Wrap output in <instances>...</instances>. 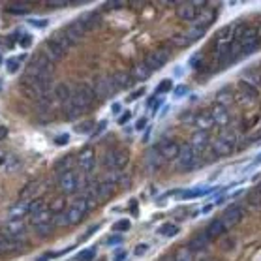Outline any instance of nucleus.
<instances>
[{"instance_id":"nucleus-1","label":"nucleus","mask_w":261,"mask_h":261,"mask_svg":"<svg viewBox=\"0 0 261 261\" xmlns=\"http://www.w3.org/2000/svg\"><path fill=\"white\" fill-rule=\"evenodd\" d=\"M96 94H94L92 87L88 85H79L77 88H74L72 98L64 103V115L68 119H77L81 115H85L90 109V103L94 101Z\"/></svg>"},{"instance_id":"nucleus-2","label":"nucleus","mask_w":261,"mask_h":261,"mask_svg":"<svg viewBox=\"0 0 261 261\" xmlns=\"http://www.w3.org/2000/svg\"><path fill=\"white\" fill-rule=\"evenodd\" d=\"M92 205V199L81 195L79 199H75L68 208L57 211V226H74V224L81 222L88 215V211H90Z\"/></svg>"},{"instance_id":"nucleus-3","label":"nucleus","mask_w":261,"mask_h":261,"mask_svg":"<svg viewBox=\"0 0 261 261\" xmlns=\"http://www.w3.org/2000/svg\"><path fill=\"white\" fill-rule=\"evenodd\" d=\"M30 222H32L34 231L38 235H41V237H45V235L51 233L55 229V226H57V211L43 205L40 211H36V213L30 216Z\"/></svg>"},{"instance_id":"nucleus-4","label":"nucleus","mask_w":261,"mask_h":261,"mask_svg":"<svg viewBox=\"0 0 261 261\" xmlns=\"http://www.w3.org/2000/svg\"><path fill=\"white\" fill-rule=\"evenodd\" d=\"M201 164H203L201 154H197L194 148L188 145V147L181 148V154H179V158H177V171H181V173L194 171V169L199 168Z\"/></svg>"},{"instance_id":"nucleus-5","label":"nucleus","mask_w":261,"mask_h":261,"mask_svg":"<svg viewBox=\"0 0 261 261\" xmlns=\"http://www.w3.org/2000/svg\"><path fill=\"white\" fill-rule=\"evenodd\" d=\"M235 147H237V132L226 130L213 143V152H215V156H228L233 152Z\"/></svg>"},{"instance_id":"nucleus-6","label":"nucleus","mask_w":261,"mask_h":261,"mask_svg":"<svg viewBox=\"0 0 261 261\" xmlns=\"http://www.w3.org/2000/svg\"><path fill=\"white\" fill-rule=\"evenodd\" d=\"M81 184H83L81 173L74 168L59 175V181H57V186L61 188V192H64V194H75V192H79Z\"/></svg>"},{"instance_id":"nucleus-7","label":"nucleus","mask_w":261,"mask_h":261,"mask_svg":"<svg viewBox=\"0 0 261 261\" xmlns=\"http://www.w3.org/2000/svg\"><path fill=\"white\" fill-rule=\"evenodd\" d=\"M128 158L130 156H128L126 150H121V148L108 150L106 156H103V168L109 169V171H119V169H122L128 164Z\"/></svg>"},{"instance_id":"nucleus-8","label":"nucleus","mask_w":261,"mask_h":261,"mask_svg":"<svg viewBox=\"0 0 261 261\" xmlns=\"http://www.w3.org/2000/svg\"><path fill=\"white\" fill-rule=\"evenodd\" d=\"M169 59H171V51H169L168 47H158L156 51H150L143 62L150 68V72H154V70H160V68L166 66Z\"/></svg>"},{"instance_id":"nucleus-9","label":"nucleus","mask_w":261,"mask_h":261,"mask_svg":"<svg viewBox=\"0 0 261 261\" xmlns=\"http://www.w3.org/2000/svg\"><path fill=\"white\" fill-rule=\"evenodd\" d=\"M92 90L96 94V98H108L111 94L117 92V87H115L113 75H98L94 79Z\"/></svg>"},{"instance_id":"nucleus-10","label":"nucleus","mask_w":261,"mask_h":261,"mask_svg":"<svg viewBox=\"0 0 261 261\" xmlns=\"http://www.w3.org/2000/svg\"><path fill=\"white\" fill-rule=\"evenodd\" d=\"M181 145L173 139H162L154 152L160 156V160H177L181 154Z\"/></svg>"},{"instance_id":"nucleus-11","label":"nucleus","mask_w":261,"mask_h":261,"mask_svg":"<svg viewBox=\"0 0 261 261\" xmlns=\"http://www.w3.org/2000/svg\"><path fill=\"white\" fill-rule=\"evenodd\" d=\"M25 244H27V242L15 239L8 229H0V254L15 252V250H19V248L25 246Z\"/></svg>"},{"instance_id":"nucleus-12","label":"nucleus","mask_w":261,"mask_h":261,"mask_svg":"<svg viewBox=\"0 0 261 261\" xmlns=\"http://www.w3.org/2000/svg\"><path fill=\"white\" fill-rule=\"evenodd\" d=\"M242 218H244V207H242V205H231V207L226 208L220 216V220L224 222V226H226L228 229H231L233 226H237Z\"/></svg>"},{"instance_id":"nucleus-13","label":"nucleus","mask_w":261,"mask_h":261,"mask_svg":"<svg viewBox=\"0 0 261 261\" xmlns=\"http://www.w3.org/2000/svg\"><path fill=\"white\" fill-rule=\"evenodd\" d=\"M28 215H30V201L21 199L17 205H14V207L10 208L8 218H10V222H23Z\"/></svg>"},{"instance_id":"nucleus-14","label":"nucleus","mask_w":261,"mask_h":261,"mask_svg":"<svg viewBox=\"0 0 261 261\" xmlns=\"http://www.w3.org/2000/svg\"><path fill=\"white\" fill-rule=\"evenodd\" d=\"M77 166L83 173H90L96 166V154H94L92 148H83L77 156Z\"/></svg>"},{"instance_id":"nucleus-15","label":"nucleus","mask_w":261,"mask_h":261,"mask_svg":"<svg viewBox=\"0 0 261 261\" xmlns=\"http://www.w3.org/2000/svg\"><path fill=\"white\" fill-rule=\"evenodd\" d=\"M237 96L241 98L242 101H246V103H252L259 98V90L252 85H248L246 81H241L239 85H237Z\"/></svg>"},{"instance_id":"nucleus-16","label":"nucleus","mask_w":261,"mask_h":261,"mask_svg":"<svg viewBox=\"0 0 261 261\" xmlns=\"http://www.w3.org/2000/svg\"><path fill=\"white\" fill-rule=\"evenodd\" d=\"M177 15L182 21H195L199 17V4H192V2L181 4V6L177 8Z\"/></svg>"},{"instance_id":"nucleus-17","label":"nucleus","mask_w":261,"mask_h":261,"mask_svg":"<svg viewBox=\"0 0 261 261\" xmlns=\"http://www.w3.org/2000/svg\"><path fill=\"white\" fill-rule=\"evenodd\" d=\"M43 55H45L47 59H49V61H51V62L55 64V62H59V61L62 59V57L66 55V49H64L62 45H59V43H57L55 40H49V41L45 43Z\"/></svg>"},{"instance_id":"nucleus-18","label":"nucleus","mask_w":261,"mask_h":261,"mask_svg":"<svg viewBox=\"0 0 261 261\" xmlns=\"http://www.w3.org/2000/svg\"><path fill=\"white\" fill-rule=\"evenodd\" d=\"M211 241H213V239H211V237L207 235V231L203 229V231L195 233L194 237L190 239V244H188V248H190V250H192V252L195 254V252H201V250H205V248H207L208 244H211Z\"/></svg>"},{"instance_id":"nucleus-19","label":"nucleus","mask_w":261,"mask_h":261,"mask_svg":"<svg viewBox=\"0 0 261 261\" xmlns=\"http://www.w3.org/2000/svg\"><path fill=\"white\" fill-rule=\"evenodd\" d=\"M98 21H100V14H96V12H88V14L81 15L75 23L79 25V28L83 30V32L87 34L88 30H92V28L96 27V23H98Z\"/></svg>"},{"instance_id":"nucleus-20","label":"nucleus","mask_w":261,"mask_h":261,"mask_svg":"<svg viewBox=\"0 0 261 261\" xmlns=\"http://www.w3.org/2000/svg\"><path fill=\"white\" fill-rule=\"evenodd\" d=\"M211 111V117H213V122H215L216 126H226L229 122V111L228 108H222V106H213V108L208 109Z\"/></svg>"},{"instance_id":"nucleus-21","label":"nucleus","mask_w":261,"mask_h":261,"mask_svg":"<svg viewBox=\"0 0 261 261\" xmlns=\"http://www.w3.org/2000/svg\"><path fill=\"white\" fill-rule=\"evenodd\" d=\"M190 147L194 148L197 154H203L208 147V135L207 132H197V134L192 135V141H190Z\"/></svg>"},{"instance_id":"nucleus-22","label":"nucleus","mask_w":261,"mask_h":261,"mask_svg":"<svg viewBox=\"0 0 261 261\" xmlns=\"http://www.w3.org/2000/svg\"><path fill=\"white\" fill-rule=\"evenodd\" d=\"M72 94H74V88L70 87L68 83H61V85H57V87L53 88L55 100L59 101V103H62V106L72 98Z\"/></svg>"},{"instance_id":"nucleus-23","label":"nucleus","mask_w":261,"mask_h":261,"mask_svg":"<svg viewBox=\"0 0 261 261\" xmlns=\"http://www.w3.org/2000/svg\"><path fill=\"white\" fill-rule=\"evenodd\" d=\"M205 231H207V235L215 241V239H218V237H222V235L228 231V228L224 226V222L220 220V218H216V220H213L211 224H208L207 228H205Z\"/></svg>"},{"instance_id":"nucleus-24","label":"nucleus","mask_w":261,"mask_h":261,"mask_svg":"<svg viewBox=\"0 0 261 261\" xmlns=\"http://www.w3.org/2000/svg\"><path fill=\"white\" fill-rule=\"evenodd\" d=\"M113 81H115V87L117 90H122V88H128L134 85V77L130 72H117L113 75Z\"/></svg>"},{"instance_id":"nucleus-25","label":"nucleus","mask_w":261,"mask_h":261,"mask_svg":"<svg viewBox=\"0 0 261 261\" xmlns=\"http://www.w3.org/2000/svg\"><path fill=\"white\" fill-rule=\"evenodd\" d=\"M194 124L199 128V132H205V130H208L211 126H215L213 117H211V111H201L199 115H195V117H194Z\"/></svg>"},{"instance_id":"nucleus-26","label":"nucleus","mask_w":261,"mask_h":261,"mask_svg":"<svg viewBox=\"0 0 261 261\" xmlns=\"http://www.w3.org/2000/svg\"><path fill=\"white\" fill-rule=\"evenodd\" d=\"M130 74H132L134 81H145V79H148V77H150V74H152V72H150V68H148L145 62H137V64L132 68V72H130Z\"/></svg>"},{"instance_id":"nucleus-27","label":"nucleus","mask_w":261,"mask_h":261,"mask_svg":"<svg viewBox=\"0 0 261 261\" xmlns=\"http://www.w3.org/2000/svg\"><path fill=\"white\" fill-rule=\"evenodd\" d=\"M246 205L250 208H261V184L254 186L246 195Z\"/></svg>"},{"instance_id":"nucleus-28","label":"nucleus","mask_w":261,"mask_h":261,"mask_svg":"<svg viewBox=\"0 0 261 261\" xmlns=\"http://www.w3.org/2000/svg\"><path fill=\"white\" fill-rule=\"evenodd\" d=\"M231 101H233V92L231 90H220L215 98V103L216 106H222V108L231 106Z\"/></svg>"},{"instance_id":"nucleus-29","label":"nucleus","mask_w":261,"mask_h":261,"mask_svg":"<svg viewBox=\"0 0 261 261\" xmlns=\"http://www.w3.org/2000/svg\"><path fill=\"white\" fill-rule=\"evenodd\" d=\"M194 257H195V255H194V252H192L190 248L182 246V248H179V250L175 252L171 259H173V261H194Z\"/></svg>"},{"instance_id":"nucleus-30","label":"nucleus","mask_w":261,"mask_h":261,"mask_svg":"<svg viewBox=\"0 0 261 261\" xmlns=\"http://www.w3.org/2000/svg\"><path fill=\"white\" fill-rule=\"evenodd\" d=\"M248 85H252V87L259 88L261 87V75L255 72V70H248V72H244V79Z\"/></svg>"},{"instance_id":"nucleus-31","label":"nucleus","mask_w":261,"mask_h":261,"mask_svg":"<svg viewBox=\"0 0 261 261\" xmlns=\"http://www.w3.org/2000/svg\"><path fill=\"white\" fill-rule=\"evenodd\" d=\"M171 43L177 47H186L192 43V38L188 36V32H181V34H175L173 38H171Z\"/></svg>"},{"instance_id":"nucleus-32","label":"nucleus","mask_w":261,"mask_h":261,"mask_svg":"<svg viewBox=\"0 0 261 261\" xmlns=\"http://www.w3.org/2000/svg\"><path fill=\"white\" fill-rule=\"evenodd\" d=\"M72 162H74V158H72V156H66V158H62V160L57 162V168H55L57 175L64 173V171H68V169H72Z\"/></svg>"},{"instance_id":"nucleus-33","label":"nucleus","mask_w":261,"mask_h":261,"mask_svg":"<svg viewBox=\"0 0 261 261\" xmlns=\"http://www.w3.org/2000/svg\"><path fill=\"white\" fill-rule=\"evenodd\" d=\"M21 61H25V57H14V59H8L6 61V70L10 74H15L21 66Z\"/></svg>"},{"instance_id":"nucleus-34","label":"nucleus","mask_w":261,"mask_h":261,"mask_svg":"<svg viewBox=\"0 0 261 261\" xmlns=\"http://www.w3.org/2000/svg\"><path fill=\"white\" fill-rule=\"evenodd\" d=\"M6 12L14 15H23L28 14V6H25V4H10V6H6Z\"/></svg>"},{"instance_id":"nucleus-35","label":"nucleus","mask_w":261,"mask_h":261,"mask_svg":"<svg viewBox=\"0 0 261 261\" xmlns=\"http://www.w3.org/2000/svg\"><path fill=\"white\" fill-rule=\"evenodd\" d=\"M179 231H181V229H179V226H175V224H166L164 228L158 229V233H160V235H168V237H173V235H177Z\"/></svg>"},{"instance_id":"nucleus-36","label":"nucleus","mask_w":261,"mask_h":261,"mask_svg":"<svg viewBox=\"0 0 261 261\" xmlns=\"http://www.w3.org/2000/svg\"><path fill=\"white\" fill-rule=\"evenodd\" d=\"M94 257H96V248H87L79 254L77 261H92Z\"/></svg>"},{"instance_id":"nucleus-37","label":"nucleus","mask_w":261,"mask_h":261,"mask_svg":"<svg viewBox=\"0 0 261 261\" xmlns=\"http://www.w3.org/2000/svg\"><path fill=\"white\" fill-rule=\"evenodd\" d=\"M4 168H6L8 171H14V169L19 168V160H17L15 156H6V158H4Z\"/></svg>"},{"instance_id":"nucleus-38","label":"nucleus","mask_w":261,"mask_h":261,"mask_svg":"<svg viewBox=\"0 0 261 261\" xmlns=\"http://www.w3.org/2000/svg\"><path fill=\"white\" fill-rule=\"evenodd\" d=\"M171 87H173V83H171V79H164L158 85V88H156V92L158 94H164V92H168V90H171Z\"/></svg>"},{"instance_id":"nucleus-39","label":"nucleus","mask_w":261,"mask_h":261,"mask_svg":"<svg viewBox=\"0 0 261 261\" xmlns=\"http://www.w3.org/2000/svg\"><path fill=\"white\" fill-rule=\"evenodd\" d=\"M130 226H132V224H130V220H126V218H124V220L117 222V224L113 226V229H115V231H128V229H130Z\"/></svg>"},{"instance_id":"nucleus-40","label":"nucleus","mask_w":261,"mask_h":261,"mask_svg":"<svg viewBox=\"0 0 261 261\" xmlns=\"http://www.w3.org/2000/svg\"><path fill=\"white\" fill-rule=\"evenodd\" d=\"M121 242H122L121 235H113V237H109L108 241H106V244H109V246H117V244H121Z\"/></svg>"},{"instance_id":"nucleus-41","label":"nucleus","mask_w":261,"mask_h":261,"mask_svg":"<svg viewBox=\"0 0 261 261\" xmlns=\"http://www.w3.org/2000/svg\"><path fill=\"white\" fill-rule=\"evenodd\" d=\"M147 250H148V244H137L135 246V255H143V254H147Z\"/></svg>"},{"instance_id":"nucleus-42","label":"nucleus","mask_w":261,"mask_h":261,"mask_svg":"<svg viewBox=\"0 0 261 261\" xmlns=\"http://www.w3.org/2000/svg\"><path fill=\"white\" fill-rule=\"evenodd\" d=\"M30 41H32V38H30L28 34H25V36H21V38H19V43L23 47H30Z\"/></svg>"},{"instance_id":"nucleus-43","label":"nucleus","mask_w":261,"mask_h":261,"mask_svg":"<svg viewBox=\"0 0 261 261\" xmlns=\"http://www.w3.org/2000/svg\"><path fill=\"white\" fill-rule=\"evenodd\" d=\"M68 141H70V135H68V134H61V137H57V139H55V143H57V145H66Z\"/></svg>"},{"instance_id":"nucleus-44","label":"nucleus","mask_w":261,"mask_h":261,"mask_svg":"<svg viewBox=\"0 0 261 261\" xmlns=\"http://www.w3.org/2000/svg\"><path fill=\"white\" fill-rule=\"evenodd\" d=\"M128 257V252H124V250H121V252H117L113 257V261H126Z\"/></svg>"},{"instance_id":"nucleus-45","label":"nucleus","mask_w":261,"mask_h":261,"mask_svg":"<svg viewBox=\"0 0 261 261\" xmlns=\"http://www.w3.org/2000/svg\"><path fill=\"white\" fill-rule=\"evenodd\" d=\"M130 119H132V113H130V111H126V113L121 115V119H119V124H126V122L130 121Z\"/></svg>"},{"instance_id":"nucleus-46","label":"nucleus","mask_w":261,"mask_h":261,"mask_svg":"<svg viewBox=\"0 0 261 261\" xmlns=\"http://www.w3.org/2000/svg\"><path fill=\"white\" fill-rule=\"evenodd\" d=\"M145 128H147V119L141 117L139 121H137V124H135V130H145Z\"/></svg>"},{"instance_id":"nucleus-47","label":"nucleus","mask_w":261,"mask_h":261,"mask_svg":"<svg viewBox=\"0 0 261 261\" xmlns=\"http://www.w3.org/2000/svg\"><path fill=\"white\" fill-rule=\"evenodd\" d=\"M90 128H92V124H90V122H87V124H79V126H77V132H81V134H83V132H88Z\"/></svg>"},{"instance_id":"nucleus-48","label":"nucleus","mask_w":261,"mask_h":261,"mask_svg":"<svg viewBox=\"0 0 261 261\" xmlns=\"http://www.w3.org/2000/svg\"><path fill=\"white\" fill-rule=\"evenodd\" d=\"M30 25H34V27H45L47 21H38V19H30Z\"/></svg>"},{"instance_id":"nucleus-49","label":"nucleus","mask_w":261,"mask_h":261,"mask_svg":"<svg viewBox=\"0 0 261 261\" xmlns=\"http://www.w3.org/2000/svg\"><path fill=\"white\" fill-rule=\"evenodd\" d=\"M188 88L184 87V85H181V87H177V90H175V94H177V96H182V94L186 92Z\"/></svg>"},{"instance_id":"nucleus-50","label":"nucleus","mask_w":261,"mask_h":261,"mask_svg":"<svg viewBox=\"0 0 261 261\" xmlns=\"http://www.w3.org/2000/svg\"><path fill=\"white\" fill-rule=\"evenodd\" d=\"M143 92H145L143 88H141V90H137V92H134V94H132V96H130V100H137L139 96H143Z\"/></svg>"},{"instance_id":"nucleus-51","label":"nucleus","mask_w":261,"mask_h":261,"mask_svg":"<svg viewBox=\"0 0 261 261\" xmlns=\"http://www.w3.org/2000/svg\"><path fill=\"white\" fill-rule=\"evenodd\" d=\"M98 229H100V226H94V228H90L87 233H85V239H87V237H90V235H92L94 231H98Z\"/></svg>"},{"instance_id":"nucleus-52","label":"nucleus","mask_w":261,"mask_h":261,"mask_svg":"<svg viewBox=\"0 0 261 261\" xmlns=\"http://www.w3.org/2000/svg\"><path fill=\"white\" fill-rule=\"evenodd\" d=\"M6 135H8V130L4 126H2V128H0V139H4Z\"/></svg>"},{"instance_id":"nucleus-53","label":"nucleus","mask_w":261,"mask_h":261,"mask_svg":"<svg viewBox=\"0 0 261 261\" xmlns=\"http://www.w3.org/2000/svg\"><path fill=\"white\" fill-rule=\"evenodd\" d=\"M121 111V103H113V113H119Z\"/></svg>"}]
</instances>
